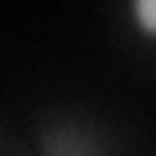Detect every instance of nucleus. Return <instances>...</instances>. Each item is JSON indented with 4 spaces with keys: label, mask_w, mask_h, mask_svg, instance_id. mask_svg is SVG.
Masks as SVG:
<instances>
[{
    "label": "nucleus",
    "mask_w": 156,
    "mask_h": 156,
    "mask_svg": "<svg viewBox=\"0 0 156 156\" xmlns=\"http://www.w3.org/2000/svg\"><path fill=\"white\" fill-rule=\"evenodd\" d=\"M129 16H133V27H136V31L156 43V0H136L133 8H129Z\"/></svg>",
    "instance_id": "obj_1"
}]
</instances>
